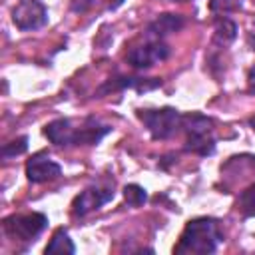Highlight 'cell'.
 Returning <instances> with one entry per match:
<instances>
[{
	"instance_id": "1",
	"label": "cell",
	"mask_w": 255,
	"mask_h": 255,
	"mask_svg": "<svg viewBox=\"0 0 255 255\" xmlns=\"http://www.w3.org/2000/svg\"><path fill=\"white\" fill-rule=\"evenodd\" d=\"M223 241V233L219 223L211 217L191 219L179 235V243L175 245V253H213L217 245Z\"/></svg>"
},
{
	"instance_id": "2",
	"label": "cell",
	"mask_w": 255,
	"mask_h": 255,
	"mask_svg": "<svg viewBox=\"0 0 255 255\" xmlns=\"http://www.w3.org/2000/svg\"><path fill=\"white\" fill-rule=\"evenodd\" d=\"M137 116L155 139H167L169 135H173L177 128H181V120H183V116L175 108L139 110Z\"/></svg>"
},
{
	"instance_id": "3",
	"label": "cell",
	"mask_w": 255,
	"mask_h": 255,
	"mask_svg": "<svg viewBox=\"0 0 255 255\" xmlns=\"http://www.w3.org/2000/svg\"><path fill=\"white\" fill-rule=\"evenodd\" d=\"M181 126L187 129V149L207 155L213 151V137H211V122L203 116H185Z\"/></svg>"
},
{
	"instance_id": "4",
	"label": "cell",
	"mask_w": 255,
	"mask_h": 255,
	"mask_svg": "<svg viewBox=\"0 0 255 255\" xmlns=\"http://www.w3.org/2000/svg\"><path fill=\"white\" fill-rule=\"evenodd\" d=\"M48 225V217L44 213H26V215H12L4 219V229L12 239L30 241L38 237L44 227Z\"/></svg>"
},
{
	"instance_id": "5",
	"label": "cell",
	"mask_w": 255,
	"mask_h": 255,
	"mask_svg": "<svg viewBox=\"0 0 255 255\" xmlns=\"http://www.w3.org/2000/svg\"><path fill=\"white\" fill-rule=\"evenodd\" d=\"M12 22L22 32L38 30L48 22V10L40 0H22L12 10Z\"/></svg>"
},
{
	"instance_id": "6",
	"label": "cell",
	"mask_w": 255,
	"mask_h": 255,
	"mask_svg": "<svg viewBox=\"0 0 255 255\" xmlns=\"http://www.w3.org/2000/svg\"><path fill=\"white\" fill-rule=\"evenodd\" d=\"M62 173V167L60 163H56L48 153L40 151V153H34L28 163H26V175L32 183H44V181H50V179H56L58 175Z\"/></svg>"
},
{
	"instance_id": "7",
	"label": "cell",
	"mask_w": 255,
	"mask_h": 255,
	"mask_svg": "<svg viewBox=\"0 0 255 255\" xmlns=\"http://www.w3.org/2000/svg\"><path fill=\"white\" fill-rule=\"evenodd\" d=\"M167 56H169V48L163 42L155 40V42H149V44L133 48L128 54V62L133 68H151L157 62H163Z\"/></svg>"
},
{
	"instance_id": "8",
	"label": "cell",
	"mask_w": 255,
	"mask_h": 255,
	"mask_svg": "<svg viewBox=\"0 0 255 255\" xmlns=\"http://www.w3.org/2000/svg\"><path fill=\"white\" fill-rule=\"evenodd\" d=\"M114 197V191L110 189V187H88V189H84L76 199H74V213L76 215H88L90 211H94V209H100L104 203H108L110 199Z\"/></svg>"
},
{
	"instance_id": "9",
	"label": "cell",
	"mask_w": 255,
	"mask_h": 255,
	"mask_svg": "<svg viewBox=\"0 0 255 255\" xmlns=\"http://www.w3.org/2000/svg\"><path fill=\"white\" fill-rule=\"evenodd\" d=\"M44 133L54 145H76L78 128L70 120H54L44 128Z\"/></svg>"
},
{
	"instance_id": "10",
	"label": "cell",
	"mask_w": 255,
	"mask_h": 255,
	"mask_svg": "<svg viewBox=\"0 0 255 255\" xmlns=\"http://www.w3.org/2000/svg\"><path fill=\"white\" fill-rule=\"evenodd\" d=\"M181 26H183V18L179 14H161L149 24L147 32L153 38H161V36H167L171 32H177Z\"/></svg>"
},
{
	"instance_id": "11",
	"label": "cell",
	"mask_w": 255,
	"mask_h": 255,
	"mask_svg": "<svg viewBox=\"0 0 255 255\" xmlns=\"http://www.w3.org/2000/svg\"><path fill=\"white\" fill-rule=\"evenodd\" d=\"M46 253H68V255L76 253V247H74V243H72V239H70L66 229H58L52 235L50 243L46 245Z\"/></svg>"
},
{
	"instance_id": "12",
	"label": "cell",
	"mask_w": 255,
	"mask_h": 255,
	"mask_svg": "<svg viewBox=\"0 0 255 255\" xmlns=\"http://www.w3.org/2000/svg\"><path fill=\"white\" fill-rule=\"evenodd\" d=\"M237 207L245 217H255V183L245 187L237 199Z\"/></svg>"
},
{
	"instance_id": "13",
	"label": "cell",
	"mask_w": 255,
	"mask_h": 255,
	"mask_svg": "<svg viewBox=\"0 0 255 255\" xmlns=\"http://www.w3.org/2000/svg\"><path fill=\"white\" fill-rule=\"evenodd\" d=\"M124 199H126L128 205L139 207V205H143L147 201V191L137 183H129V185L124 187Z\"/></svg>"
},
{
	"instance_id": "14",
	"label": "cell",
	"mask_w": 255,
	"mask_h": 255,
	"mask_svg": "<svg viewBox=\"0 0 255 255\" xmlns=\"http://www.w3.org/2000/svg\"><path fill=\"white\" fill-rule=\"evenodd\" d=\"M235 32H237L235 22H231L229 18H223L215 26V40L221 42V44H227V42H231L235 38Z\"/></svg>"
},
{
	"instance_id": "15",
	"label": "cell",
	"mask_w": 255,
	"mask_h": 255,
	"mask_svg": "<svg viewBox=\"0 0 255 255\" xmlns=\"http://www.w3.org/2000/svg\"><path fill=\"white\" fill-rule=\"evenodd\" d=\"M26 149H28V137L22 135V137H18V139L6 143V145L2 147V155H4V157H12V155H20V153H24Z\"/></svg>"
},
{
	"instance_id": "16",
	"label": "cell",
	"mask_w": 255,
	"mask_h": 255,
	"mask_svg": "<svg viewBox=\"0 0 255 255\" xmlns=\"http://www.w3.org/2000/svg\"><path fill=\"white\" fill-rule=\"evenodd\" d=\"M243 0H211V10L213 12H231V10H237L241 8Z\"/></svg>"
},
{
	"instance_id": "17",
	"label": "cell",
	"mask_w": 255,
	"mask_h": 255,
	"mask_svg": "<svg viewBox=\"0 0 255 255\" xmlns=\"http://www.w3.org/2000/svg\"><path fill=\"white\" fill-rule=\"evenodd\" d=\"M92 4H94V0H72V10L74 12H86Z\"/></svg>"
},
{
	"instance_id": "18",
	"label": "cell",
	"mask_w": 255,
	"mask_h": 255,
	"mask_svg": "<svg viewBox=\"0 0 255 255\" xmlns=\"http://www.w3.org/2000/svg\"><path fill=\"white\" fill-rule=\"evenodd\" d=\"M247 88L251 94H255V68H251L247 74Z\"/></svg>"
},
{
	"instance_id": "19",
	"label": "cell",
	"mask_w": 255,
	"mask_h": 255,
	"mask_svg": "<svg viewBox=\"0 0 255 255\" xmlns=\"http://www.w3.org/2000/svg\"><path fill=\"white\" fill-rule=\"evenodd\" d=\"M249 126H251V128H253V131H255V116L249 120Z\"/></svg>"
},
{
	"instance_id": "20",
	"label": "cell",
	"mask_w": 255,
	"mask_h": 255,
	"mask_svg": "<svg viewBox=\"0 0 255 255\" xmlns=\"http://www.w3.org/2000/svg\"><path fill=\"white\" fill-rule=\"evenodd\" d=\"M173 2H185V0H173Z\"/></svg>"
}]
</instances>
